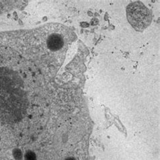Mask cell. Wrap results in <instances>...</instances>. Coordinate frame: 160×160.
<instances>
[{"label":"cell","mask_w":160,"mask_h":160,"mask_svg":"<svg viewBox=\"0 0 160 160\" xmlns=\"http://www.w3.org/2000/svg\"><path fill=\"white\" fill-rule=\"evenodd\" d=\"M126 13L129 23L137 31H144L151 23V12L142 2L130 3L126 8Z\"/></svg>","instance_id":"cell-1"},{"label":"cell","mask_w":160,"mask_h":160,"mask_svg":"<svg viewBox=\"0 0 160 160\" xmlns=\"http://www.w3.org/2000/svg\"><path fill=\"white\" fill-rule=\"evenodd\" d=\"M47 43L49 49L53 52L59 51L64 45V39L58 34H52L49 36Z\"/></svg>","instance_id":"cell-2"},{"label":"cell","mask_w":160,"mask_h":160,"mask_svg":"<svg viewBox=\"0 0 160 160\" xmlns=\"http://www.w3.org/2000/svg\"><path fill=\"white\" fill-rule=\"evenodd\" d=\"M25 160H37V155L34 151L28 150L24 155Z\"/></svg>","instance_id":"cell-3"},{"label":"cell","mask_w":160,"mask_h":160,"mask_svg":"<svg viewBox=\"0 0 160 160\" xmlns=\"http://www.w3.org/2000/svg\"><path fill=\"white\" fill-rule=\"evenodd\" d=\"M13 155L16 160H22V152L19 149H16L13 151Z\"/></svg>","instance_id":"cell-4"},{"label":"cell","mask_w":160,"mask_h":160,"mask_svg":"<svg viewBox=\"0 0 160 160\" xmlns=\"http://www.w3.org/2000/svg\"><path fill=\"white\" fill-rule=\"evenodd\" d=\"M64 160H76V158L74 157H68L66 158Z\"/></svg>","instance_id":"cell-5"}]
</instances>
